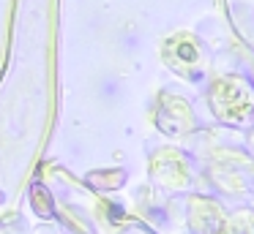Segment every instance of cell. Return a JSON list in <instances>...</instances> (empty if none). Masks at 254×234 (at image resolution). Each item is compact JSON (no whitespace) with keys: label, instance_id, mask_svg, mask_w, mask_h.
Instances as JSON below:
<instances>
[{"label":"cell","instance_id":"cell-1","mask_svg":"<svg viewBox=\"0 0 254 234\" xmlns=\"http://www.w3.org/2000/svg\"><path fill=\"white\" fill-rule=\"evenodd\" d=\"M30 199H33V207L39 215L50 218L52 215V199L50 193H47V188H41V185H33V190H30Z\"/></svg>","mask_w":254,"mask_h":234}]
</instances>
